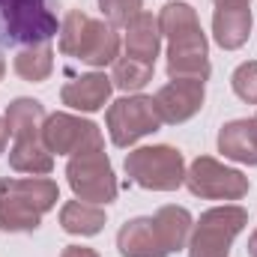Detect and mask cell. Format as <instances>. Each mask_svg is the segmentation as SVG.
Wrapping results in <instances>:
<instances>
[{"label": "cell", "mask_w": 257, "mask_h": 257, "mask_svg": "<svg viewBox=\"0 0 257 257\" xmlns=\"http://www.w3.org/2000/svg\"><path fill=\"white\" fill-rule=\"evenodd\" d=\"M159 30L162 36H168V75L206 81L212 66L206 54V36L192 6L177 0L165 3L159 12Z\"/></svg>", "instance_id": "6da1fadb"}, {"label": "cell", "mask_w": 257, "mask_h": 257, "mask_svg": "<svg viewBox=\"0 0 257 257\" xmlns=\"http://www.w3.org/2000/svg\"><path fill=\"white\" fill-rule=\"evenodd\" d=\"M60 200V189L48 177H3L0 180V227L6 233H33L42 215Z\"/></svg>", "instance_id": "7a4b0ae2"}, {"label": "cell", "mask_w": 257, "mask_h": 257, "mask_svg": "<svg viewBox=\"0 0 257 257\" xmlns=\"http://www.w3.org/2000/svg\"><path fill=\"white\" fill-rule=\"evenodd\" d=\"M60 33L54 0H0V48L51 42Z\"/></svg>", "instance_id": "3957f363"}, {"label": "cell", "mask_w": 257, "mask_h": 257, "mask_svg": "<svg viewBox=\"0 0 257 257\" xmlns=\"http://www.w3.org/2000/svg\"><path fill=\"white\" fill-rule=\"evenodd\" d=\"M60 51L87 66H108L120 57L117 27L90 18L81 9H69L60 24Z\"/></svg>", "instance_id": "277c9868"}, {"label": "cell", "mask_w": 257, "mask_h": 257, "mask_svg": "<svg viewBox=\"0 0 257 257\" xmlns=\"http://www.w3.org/2000/svg\"><path fill=\"white\" fill-rule=\"evenodd\" d=\"M126 174L150 192H174L186 183V159L168 144L138 147L126 156Z\"/></svg>", "instance_id": "5b68a950"}, {"label": "cell", "mask_w": 257, "mask_h": 257, "mask_svg": "<svg viewBox=\"0 0 257 257\" xmlns=\"http://www.w3.org/2000/svg\"><path fill=\"white\" fill-rule=\"evenodd\" d=\"M248 212L236 203L206 209L189 236V257H227L233 239L245 230Z\"/></svg>", "instance_id": "8992f818"}, {"label": "cell", "mask_w": 257, "mask_h": 257, "mask_svg": "<svg viewBox=\"0 0 257 257\" xmlns=\"http://www.w3.org/2000/svg\"><path fill=\"white\" fill-rule=\"evenodd\" d=\"M66 180H69V189L75 192L78 200L102 206V203H111L117 197V177H114V168L105 156V147L72 156L66 165Z\"/></svg>", "instance_id": "52a82bcc"}, {"label": "cell", "mask_w": 257, "mask_h": 257, "mask_svg": "<svg viewBox=\"0 0 257 257\" xmlns=\"http://www.w3.org/2000/svg\"><path fill=\"white\" fill-rule=\"evenodd\" d=\"M108 135L114 147H132L141 138L162 128V117L150 96H123L108 108Z\"/></svg>", "instance_id": "ba28073f"}, {"label": "cell", "mask_w": 257, "mask_h": 257, "mask_svg": "<svg viewBox=\"0 0 257 257\" xmlns=\"http://www.w3.org/2000/svg\"><path fill=\"white\" fill-rule=\"evenodd\" d=\"M186 186L194 197L206 200H239L248 194V177L221 165L212 156H197L186 171Z\"/></svg>", "instance_id": "9c48e42d"}, {"label": "cell", "mask_w": 257, "mask_h": 257, "mask_svg": "<svg viewBox=\"0 0 257 257\" xmlns=\"http://www.w3.org/2000/svg\"><path fill=\"white\" fill-rule=\"evenodd\" d=\"M42 141H45V147L51 153H60V156H78V153L105 147V138H102L96 123L81 120L75 114H63V111L45 117Z\"/></svg>", "instance_id": "30bf717a"}, {"label": "cell", "mask_w": 257, "mask_h": 257, "mask_svg": "<svg viewBox=\"0 0 257 257\" xmlns=\"http://www.w3.org/2000/svg\"><path fill=\"white\" fill-rule=\"evenodd\" d=\"M203 96H206L203 81H197V78H171V84H165L153 96V105H156L162 123L180 126V123L192 120L203 108Z\"/></svg>", "instance_id": "8fae6325"}, {"label": "cell", "mask_w": 257, "mask_h": 257, "mask_svg": "<svg viewBox=\"0 0 257 257\" xmlns=\"http://www.w3.org/2000/svg\"><path fill=\"white\" fill-rule=\"evenodd\" d=\"M212 36L215 45L224 51H236L248 42L251 36V9L242 0L233 3H218L215 15H212Z\"/></svg>", "instance_id": "7c38bea8"}, {"label": "cell", "mask_w": 257, "mask_h": 257, "mask_svg": "<svg viewBox=\"0 0 257 257\" xmlns=\"http://www.w3.org/2000/svg\"><path fill=\"white\" fill-rule=\"evenodd\" d=\"M111 90H114V84L105 72H90V75L72 78L60 90V99H63V105L75 108V111L93 114V111L105 108V102L111 99Z\"/></svg>", "instance_id": "4fadbf2b"}, {"label": "cell", "mask_w": 257, "mask_h": 257, "mask_svg": "<svg viewBox=\"0 0 257 257\" xmlns=\"http://www.w3.org/2000/svg\"><path fill=\"white\" fill-rule=\"evenodd\" d=\"M126 57H135L141 63H153L159 57L162 48V30H159V18H153L150 12H138L126 27Z\"/></svg>", "instance_id": "5bb4252c"}, {"label": "cell", "mask_w": 257, "mask_h": 257, "mask_svg": "<svg viewBox=\"0 0 257 257\" xmlns=\"http://www.w3.org/2000/svg\"><path fill=\"white\" fill-rule=\"evenodd\" d=\"M192 227H194L192 212L186 206H162L153 215V230H156V239L165 248V254H174V251L186 248L189 236H192Z\"/></svg>", "instance_id": "9a60e30c"}, {"label": "cell", "mask_w": 257, "mask_h": 257, "mask_svg": "<svg viewBox=\"0 0 257 257\" xmlns=\"http://www.w3.org/2000/svg\"><path fill=\"white\" fill-rule=\"evenodd\" d=\"M9 165L18 174L30 177H48L54 171V153L45 147L42 138H21L9 150Z\"/></svg>", "instance_id": "2e32d148"}, {"label": "cell", "mask_w": 257, "mask_h": 257, "mask_svg": "<svg viewBox=\"0 0 257 257\" xmlns=\"http://www.w3.org/2000/svg\"><path fill=\"white\" fill-rule=\"evenodd\" d=\"M218 153L239 165H257V135L251 120H233L218 132Z\"/></svg>", "instance_id": "e0dca14e"}, {"label": "cell", "mask_w": 257, "mask_h": 257, "mask_svg": "<svg viewBox=\"0 0 257 257\" xmlns=\"http://www.w3.org/2000/svg\"><path fill=\"white\" fill-rule=\"evenodd\" d=\"M117 248L123 257H168L156 239L153 218H132L117 233Z\"/></svg>", "instance_id": "ac0fdd59"}, {"label": "cell", "mask_w": 257, "mask_h": 257, "mask_svg": "<svg viewBox=\"0 0 257 257\" xmlns=\"http://www.w3.org/2000/svg\"><path fill=\"white\" fill-rule=\"evenodd\" d=\"M6 128L15 141L21 138H42V126H45V108L36 99H15L6 108Z\"/></svg>", "instance_id": "d6986e66"}, {"label": "cell", "mask_w": 257, "mask_h": 257, "mask_svg": "<svg viewBox=\"0 0 257 257\" xmlns=\"http://www.w3.org/2000/svg\"><path fill=\"white\" fill-rule=\"evenodd\" d=\"M60 227L72 236H96L105 227V209L75 197L60 209Z\"/></svg>", "instance_id": "ffe728a7"}, {"label": "cell", "mask_w": 257, "mask_h": 257, "mask_svg": "<svg viewBox=\"0 0 257 257\" xmlns=\"http://www.w3.org/2000/svg\"><path fill=\"white\" fill-rule=\"evenodd\" d=\"M51 69H54V48H51V42L27 45L15 57V75L21 81H30V84H42L51 75Z\"/></svg>", "instance_id": "44dd1931"}, {"label": "cell", "mask_w": 257, "mask_h": 257, "mask_svg": "<svg viewBox=\"0 0 257 257\" xmlns=\"http://www.w3.org/2000/svg\"><path fill=\"white\" fill-rule=\"evenodd\" d=\"M153 81V63H141L135 57H117L114 72H111V84L123 93H138Z\"/></svg>", "instance_id": "7402d4cb"}, {"label": "cell", "mask_w": 257, "mask_h": 257, "mask_svg": "<svg viewBox=\"0 0 257 257\" xmlns=\"http://www.w3.org/2000/svg\"><path fill=\"white\" fill-rule=\"evenodd\" d=\"M230 87H233V93L242 102L257 105V60H248V63L236 66V72L230 75Z\"/></svg>", "instance_id": "603a6c76"}, {"label": "cell", "mask_w": 257, "mask_h": 257, "mask_svg": "<svg viewBox=\"0 0 257 257\" xmlns=\"http://www.w3.org/2000/svg\"><path fill=\"white\" fill-rule=\"evenodd\" d=\"M141 6H144V0H99V9L111 27H126L138 12H144Z\"/></svg>", "instance_id": "cb8c5ba5"}, {"label": "cell", "mask_w": 257, "mask_h": 257, "mask_svg": "<svg viewBox=\"0 0 257 257\" xmlns=\"http://www.w3.org/2000/svg\"><path fill=\"white\" fill-rule=\"evenodd\" d=\"M60 257H99V254L93 248H87V245H66Z\"/></svg>", "instance_id": "d4e9b609"}, {"label": "cell", "mask_w": 257, "mask_h": 257, "mask_svg": "<svg viewBox=\"0 0 257 257\" xmlns=\"http://www.w3.org/2000/svg\"><path fill=\"white\" fill-rule=\"evenodd\" d=\"M6 141H9V128H6V120L0 117V153H6Z\"/></svg>", "instance_id": "484cf974"}, {"label": "cell", "mask_w": 257, "mask_h": 257, "mask_svg": "<svg viewBox=\"0 0 257 257\" xmlns=\"http://www.w3.org/2000/svg\"><path fill=\"white\" fill-rule=\"evenodd\" d=\"M248 254L257 257V230L251 233V239H248Z\"/></svg>", "instance_id": "4316f807"}, {"label": "cell", "mask_w": 257, "mask_h": 257, "mask_svg": "<svg viewBox=\"0 0 257 257\" xmlns=\"http://www.w3.org/2000/svg\"><path fill=\"white\" fill-rule=\"evenodd\" d=\"M3 72H6V63H3V60H0V81H3Z\"/></svg>", "instance_id": "83f0119b"}, {"label": "cell", "mask_w": 257, "mask_h": 257, "mask_svg": "<svg viewBox=\"0 0 257 257\" xmlns=\"http://www.w3.org/2000/svg\"><path fill=\"white\" fill-rule=\"evenodd\" d=\"M251 128H254V135H257V114L251 117Z\"/></svg>", "instance_id": "f1b7e54d"}, {"label": "cell", "mask_w": 257, "mask_h": 257, "mask_svg": "<svg viewBox=\"0 0 257 257\" xmlns=\"http://www.w3.org/2000/svg\"><path fill=\"white\" fill-rule=\"evenodd\" d=\"M215 3H233V0H215ZM242 3H248V0H242Z\"/></svg>", "instance_id": "f546056e"}]
</instances>
